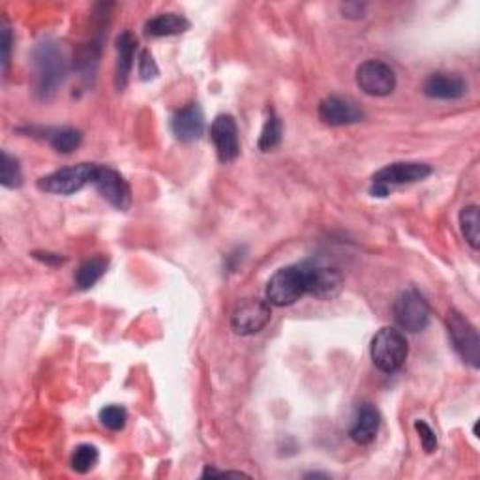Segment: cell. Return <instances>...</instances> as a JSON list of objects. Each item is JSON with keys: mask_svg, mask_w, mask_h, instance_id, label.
Listing matches in <instances>:
<instances>
[{"mask_svg": "<svg viewBox=\"0 0 480 480\" xmlns=\"http://www.w3.org/2000/svg\"><path fill=\"white\" fill-rule=\"evenodd\" d=\"M34 92L42 100H50L62 87L68 73L66 57L58 48L57 42L45 40L36 45L34 50Z\"/></svg>", "mask_w": 480, "mask_h": 480, "instance_id": "1", "label": "cell"}, {"mask_svg": "<svg viewBox=\"0 0 480 480\" xmlns=\"http://www.w3.org/2000/svg\"><path fill=\"white\" fill-rule=\"evenodd\" d=\"M371 361L383 374H396L406 364L409 346L408 338L400 329L383 327L371 339Z\"/></svg>", "mask_w": 480, "mask_h": 480, "instance_id": "2", "label": "cell"}, {"mask_svg": "<svg viewBox=\"0 0 480 480\" xmlns=\"http://www.w3.org/2000/svg\"><path fill=\"white\" fill-rule=\"evenodd\" d=\"M431 175V167L421 162H396L386 165L371 177L370 194L374 197H386L392 186L415 184L426 180Z\"/></svg>", "mask_w": 480, "mask_h": 480, "instance_id": "3", "label": "cell"}, {"mask_svg": "<svg viewBox=\"0 0 480 480\" xmlns=\"http://www.w3.org/2000/svg\"><path fill=\"white\" fill-rule=\"evenodd\" d=\"M265 295L269 304L278 308L291 306L301 301L306 295V276L302 263L274 272L267 284Z\"/></svg>", "mask_w": 480, "mask_h": 480, "instance_id": "4", "label": "cell"}, {"mask_svg": "<svg viewBox=\"0 0 480 480\" xmlns=\"http://www.w3.org/2000/svg\"><path fill=\"white\" fill-rule=\"evenodd\" d=\"M96 167V164H77L72 167L58 169V171L40 179L38 188L45 194L73 195L81 192L87 184H92Z\"/></svg>", "mask_w": 480, "mask_h": 480, "instance_id": "5", "label": "cell"}, {"mask_svg": "<svg viewBox=\"0 0 480 480\" xmlns=\"http://www.w3.org/2000/svg\"><path fill=\"white\" fill-rule=\"evenodd\" d=\"M446 329L460 359L476 370L480 366V338L471 321L451 309L446 316Z\"/></svg>", "mask_w": 480, "mask_h": 480, "instance_id": "6", "label": "cell"}, {"mask_svg": "<svg viewBox=\"0 0 480 480\" xmlns=\"http://www.w3.org/2000/svg\"><path fill=\"white\" fill-rule=\"evenodd\" d=\"M392 314L398 327L411 334L426 331L430 324V306L421 293L415 289L401 293L394 302Z\"/></svg>", "mask_w": 480, "mask_h": 480, "instance_id": "7", "label": "cell"}, {"mask_svg": "<svg viewBox=\"0 0 480 480\" xmlns=\"http://www.w3.org/2000/svg\"><path fill=\"white\" fill-rule=\"evenodd\" d=\"M302 269L306 276V295L319 301H332L342 293L344 278L338 269L319 261H304Z\"/></svg>", "mask_w": 480, "mask_h": 480, "instance_id": "8", "label": "cell"}, {"mask_svg": "<svg viewBox=\"0 0 480 480\" xmlns=\"http://www.w3.org/2000/svg\"><path fill=\"white\" fill-rule=\"evenodd\" d=\"M272 317V306L267 299H242L231 316V329L240 336L259 334L267 327Z\"/></svg>", "mask_w": 480, "mask_h": 480, "instance_id": "9", "label": "cell"}, {"mask_svg": "<svg viewBox=\"0 0 480 480\" xmlns=\"http://www.w3.org/2000/svg\"><path fill=\"white\" fill-rule=\"evenodd\" d=\"M394 70L381 60H366L357 70V85L368 96L383 98L396 90Z\"/></svg>", "mask_w": 480, "mask_h": 480, "instance_id": "10", "label": "cell"}, {"mask_svg": "<svg viewBox=\"0 0 480 480\" xmlns=\"http://www.w3.org/2000/svg\"><path fill=\"white\" fill-rule=\"evenodd\" d=\"M92 186L117 210H128L132 205V188L128 180L111 167L98 165Z\"/></svg>", "mask_w": 480, "mask_h": 480, "instance_id": "11", "label": "cell"}, {"mask_svg": "<svg viewBox=\"0 0 480 480\" xmlns=\"http://www.w3.org/2000/svg\"><path fill=\"white\" fill-rule=\"evenodd\" d=\"M210 139L214 143L216 154L222 164H231L240 154V139L237 122L231 115H218L212 120Z\"/></svg>", "mask_w": 480, "mask_h": 480, "instance_id": "12", "label": "cell"}, {"mask_svg": "<svg viewBox=\"0 0 480 480\" xmlns=\"http://www.w3.org/2000/svg\"><path fill=\"white\" fill-rule=\"evenodd\" d=\"M319 118L329 126H347L364 118L361 107L342 96H329L319 103Z\"/></svg>", "mask_w": 480, "mask_h": 480, "instance_id": "13", "label": "cell"}, {"mask_svg": "<svg viewBox=\"0 0 480 480\" xmlns=\"http://www.w3.org/2000/svg\"><path fill=\"white\" fill-rule=\"evenodd\" d=\"M171 132L182 143H192L205 132V115L199 103H188L171 118Z\"/></svg>", "mask_w": 480, "mask_h": 480, "instance_id": "14", "label": "cell"}, {"mask_svg": "<svg viewBox=\"0 0 480 480\" xmlns=\"http://www.w3.org/2000/svg\"><path fill=\"white\" fill-rule=\"evenodd\" d=\"M424 95L431 100H460L466 96L468 83L458 73L438 72L424 81Z\"/></svg>", "mask_w": 480, "mask_h": 480, "instance_id": "15", "label": "cell"}, {"mask_svg": "<svg viewBox=\"0 0 480 480\" xmlns=\"http://www.w3.org/2000/svg\"><path fill=\"white\" fill-rule=\"evenodd\" d=\"M379 428H381L379 411L374 406L364 404L359 408L357 416H354L353 426L349 430V438L359 445H370L377 438Z\"/></svg>", "mask_w": 480, "mask_h": 480, "instance_id": "16", "label": "cell"}, {"mask_svg": "<svg viewBox=\"0 0 480 480\" xmlns=\"http://www.w3.org/2000/svg\"><path fill=\"white\" fill-rule=\"evenodd\" d=\"M137 50V40L132 33H122L117 38V68H115V87L117 90H124L130 81V73L133 68V58Z\"/></svg>", "mask_w": 480, "mask_h": 480, "instance_id": "17", "label": "cell"}, {"mask_svg": "<svg viewBox=\"0 0 480 480\" xmlns=\"http://www.w3.org/2000/svg\"><path fill=\"white\" fill-rule=\"evenodd\" d=\"M190 28V21L180 13H158L145 23V34L150 38H165V36H179Z\"/></svg>", "mask_w": 480, "mask_h": 480, "instance_id": "18", "label": "cell"}, {"mask_svg": "<svg viewBox=\"0 0 480 480\" xmlns=\"http://www.w3.org/2000/svg\"><path fill=\"white\" fill-rule=\"evenodd\" d=\"M282 135H284L282 118L278 117V113L272 110V107H267V118H265V124H263V130L259 135V149L263 152L274 150L282 143Z\"/></svg>", "mask_w": 480, "mask_h": 480, "instance_id": "19", "label": "cell"}, {"mask_svg": "<svg viewBox=\"0 0 480 480\" xmlns=\"http://www.w3.org/2000/svg\"><path fill=\"white\" fill-rule=\"evenodd\" d=\"M105 270H107V259L90 257V259H87L83 263L80 269H77L75 286L80 287L81 291L95 287L102 280V276L105 274Z\"/></svg>", "mask_w": 480, "mask_h": 480, "instance_id": "20", "label": "cell"}, {"mask_svg": "<svg viewBox=\"0 0 480 480\" xmlns=\"http://www.w3.org/2000/svg\"><path fill=\"white\" fill-rule=\"evenodd\" d=\"M460 229L473 250L480 246V209L476 205L463 207L460 212Z\"/></svg>", "mask_w": 480, "mask_h": 480, "instance_id": "21", "label": "cell"}, {"mask_svg": "<svg viewBox=\"0 0 480 480\" xmlns=\"http://www.w3.org/2000/svg\"><path fill=\"white\" fill-rule=\"evenodd\" d=\"M48 141L57 152L72 154L75 149L81 147L83 133L75 128H57V130H50Z\"/></svg>", "mask_w": 480, "mask_h": 480, "instance_id": "22", "label": "cell"}, {"mask_svg": "<svg viewBox=\"0 0 480 480\" xmlns=\"http://www.w3.org/2000/svg\"><path fill=\"white\" fill-rule=\"evenodd\" d=\"M0 184L8 190L19 188L23 184V175L18 158H13L8 150L3 152V164H0Z\"/></svg>", "mask_w": 480, "mask_h": 480, "instance_id": "23", "label": "cell"}, {"mask_svg": "<svg viewBox=\"0 0 480 480\" xmlns=\"http://www.w3.org/2000/svg\"><path fill=\"white\" fill-rule=\"evenodd\" d=\"M100 460V453L96 446L92 445H80L75 448V453L72 456V469L80 475H85L96 468V463Z\"/></svg>", "mask_w": 480, "mask_h": 480, "instance_id": "24", "label": "cell"}, {"mask_svg": "<svg viewBox=\"0 0 480 480\" xmlns=\"http://www.w3.org/2000/svg\"><path fill=\"white\" fill-rule=\"evenodd\" d=\"M126 421H128V413L120 406H105L100 411L102 426L111 431H120L124 426H126Z\"/></svg>", "mask_w": 480, "mask_h": 480, "instance_id": "25", "label": "cell"}, {"mask_svg": "<svg viewBox=\"0 0 480 480\" xmlns=\"http://www.w3.org/2000/svg\"><path fill=\"white\" fill-rule=\"evenodd\" d=\"M415 430L416 433H419V439H421V445L424 451L428 454H433L438 451V436L436 431H433L424 421H415Z\"/></svg>", "mask_w": 480, "mask_h": 480, "instance_id": "26", "label": "cell"}, {"mask_svg": "<svg viewBox=\"0 0 480 480\" xmlns=\"http://www.w3.org/2000/svg\"><path fill=\"white\" fill-rule=\"evenodd\" d=\"M139 75H141L143 81H150L154 77H158V66L150 51H143L141 57H139Z\"/></svg>", "mask_w": 480, "mask_h": 480, "instance_id": "27", "label": "cell"}, {"mask_svg": "<svg viewBox=\"0 0 480 480\" xmlns=\"http://www.w3.org/2000/svg\"><path fill=\"white\" fill-rule=\"evenodd\" d=\"M3 72L8 73L10 66V51H11V28L8 25V19H3Z\"/></svg>", "mask_w": 480, "mask_h": 480, "instance_id": "28", "label": "cell"}, {"mask_svg": "<svg viewBox=\"0 0 480 480\" xmlns=\"http://www.w3.org/2000/svg\"><path fill=\"white\" fill-rule=\"evenodd\" d=\"M339 10H342L344 18L347 19H362L364 18V11H366V4H361V3H346L339 6Z\"/></svg>", "mask_w": 480, "mask_h": 480, "instance_id": "29", "label": "cell"}, {"mask_svg": "<svg viewBox=\"0 0 480 480\" xmlns=\"http://www.w3.org/2000/svg\"><path fill=\"white\" fill-rule=\"evenodd\" d=\"M36 259L43 261V263H48V265H62V263H65L66 259L58 255V254H50V252H34L33 254Z\"/></svg>", "mask_w": 480, "mask_h": 480, "instance_id": "30", "label": "cell"}]
</instances>
